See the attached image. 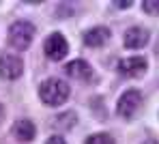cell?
Here are the masks:
<instances>
[{"label":"cell","mask_w":159,"mask_h":144,"mask_svg":"<svg viewBox=\"0 0 159 144\" xmlns=\"http://www.w3.org/2000/svg\"><path fill=\"white\" fill-rule=\"evenodd\" d=\"M71 95V88L65 80L60 78H48L41 86H39V97L45 106L56 108V106H62Z\"/></svg>","instance_id":"1"},{"label":"cell","mask_w":159,"mask_h":144,"mask_svg":"<svg viewBox=\"0 0 159 144\" xmlns=\"http://www.w3.org/2000/svg\"><path fill=\"white\" fill-rule=\"evenodd\" d=\"M32 39H34V26H32L30 22L20 20V22H13V24L9 26L7 41H9V45H11L13 50H17V52L26 50L28 45L32 43Z\"/></svg>","instance_id":"2"},{"label":"cell","mask_w":159,"mask_h":144,"mask_svg":"<svg viewBox=\"0 0 159 144\" xmlns=\"http://www.w3.org/2000/svg\"><path fill=\"white\" fill-rule=\"evenodd\" d=\"M140 103H142V92L135 90V88H129V90H125L120 95V99L116 103V112H118V116H123V118H131L138 112Z\"/></svg>","instance_id":"3"},{"label":"cell","mask_w":159,"mask_h":144,"mask_svg":"<svg viewBox=\"0 0 159 144\" xmlns=\"http://www.w3.org/2000/svg\"><path fill=\"white\" fill-rule=\"evenodd\" d=\"M43 50H45V56L50 58V60H62V58L69 54V43H67L65 34L52 32L43 41Z\"/></svg>","instance_id":"4"},{"label":"cell","mask_w":159,"mask_h":144,"mask_svg":"<svg viewBox=\"0 0 159 144\" xmlns=\"http://www.w3.org/2000/svg\"><path fill=\"white\" fill-rule=\"evenodd\" d=\"M24 71V60L13 54V52H4L0 56V78L4 80H17Z\"/></svg>","instance_id":"5"},{"label":"cell","mask_w":159,"mask_h":144,"mask_svg":"<svg viewBox=\"0 0 159 144\" xmlns=\"http://www.w3.org/2000/svg\"><path fill=\"white\" fill-rule=\"evenodd\" d=\"M116 69L125 78H142L148 69V62H146L144 56H131V58H123L116 65Z\"/></svg>","instance_id":"6"},{"label":"cell","mask_w":159,"mask_h":144,"mask_svg":"<svg viewBox=\"0 0 159 144\" xmlns=\"http://www.w3.org/2000/svg\"><path fill=\"white\" fill-rule=\"evenodd\" d=\"M11 133H13V138L20 140V142H32L34 136H37V127H34V123H32L30 118H20V120L13 123Z\"/></svg>","instance_id":"7"},{"label":"cell","mask_w":159,"mask_h":144,"mask_svg":"<svg viewBox=\"0 0 159 144\" xmlns=\"http://www.w3.org/2000/svg\"><path fill=\"white\" fill-rule=\"evenodd\" d=\"M148 39H151V34H148L146 28H142V26H131V28L125 32V47H129V50H140V47H144V45L148 43Z\"/></svg>","instance_id":"8"},{"label":"cell","mask_w":159,"mask_h":144,"mask_svg":"<svg viewBox=\"0 0 159 144\" xmlns=\"http://www.w3.org/2000/svg\"><path fill=\"white\" fill-rule=\"evenodd\" d=\"M107 39H110V28L106 26H95L84 32V43L88 47H101L103 43H107Z\"/></svg>","instance_id":"9"},{"label":"cell","mask_w":159,"mask_h":144,"mask_svg":"<svg viewBox=\"0 0 159 144\" xmlns=\"http://www.w3.org/2000/svg\"><path fill=\"white\" fill-rule=\"evenodd\" d=\"M65 73L69 75V78H73V80H88L90 75H93V69H90V65L86 62V60H71L67 67H65Z\"/></svg>","instance_id":"10"},{"label":"cell","mask_w":159,"mask_h":144,"mask_svg":"<svg viewBox=\"0 0 159 144\" xmlns=\"http://www.w3.org/2000/svg\"><path fill=\"white\" fill-rule=\"evenodd\" d=\"M75 120H78V114L75 112H62V114H58L54 118V125L58 127V129H71V127H75Z\"/></svg>","instance_id":"11"},{"label":"cell","mask_w":159,"mask_h":144,"mask_svg":"<svg viewBox=\"0 0 159 144\" xmlns=\"http://www.w3.org/2000/svg\"><path fill=\"white\" fill-rule=\"evenodd\" d=\"M86 144H114V138L110 133H93L86 138Z\"/></svg>","instance_id":"12"},{"label":"cell","mask_w":159,"mask_h":144,"mask_svg":"<svg viewBox=\"0 0 159 144\" xmlns=\"http://www.w3.org/2000/svg\"><path fill=\"white\" fill-rule=\"evenodd\" d=\"M142 9L151 15H157L159 13V0H144L142 2Z\"/></svg>","instance_id":"13"},{"label":"cell","mask_w":159,"mask_h":144,"mask_svg":"<svg viewBox=\"0 0 159 144\" xmlns=\"http://www.w3.org/2000/svg\"><path fill=\"white\" fill-rule=\"evenodd\" d=\"M45 144H67V142H65V138H60V136H52V138H48Z\"/></svg>","instance_id":"14"},{"label":"cell","mask_w":159,"mask_h":144,"mask_svg":"<svg viewBox=\"0 0 159 144\" xmlns=\"http://www.w3.org/2000/svg\"><path fill=\"white\" fill-rule=\"evenodd\" d=\"M114 7L116 9H127V7H131V2H114Z\"/></svg>","instance_id":"15"},{"label":"cell","mask_w":159,"mask_h":144,"mask_svg":"<svg viewBox=\"0 0 159 144\" xmlns=\"http://www.w3.org/2000/svg\"><path fill=\"white\" fill-rule=\"evenodd\" d=\"M2 120H4V106L0 103V125H2Z\"/></svg>","instance_id":"16"},{"label":"cell","mask_w":159,"mask_h":144,"mask_svg":"<svg viewBox=\"0 0 159 144\" xmlns=\"http://www.w3.org/2000/svg\"><path fill=\"white\" fill-rule=\"evenodd\" d=\"M144 144H159V142H157V140H153V138H151V140H146Z\"/></svg>","instance_id":"17"}]
</instances>
